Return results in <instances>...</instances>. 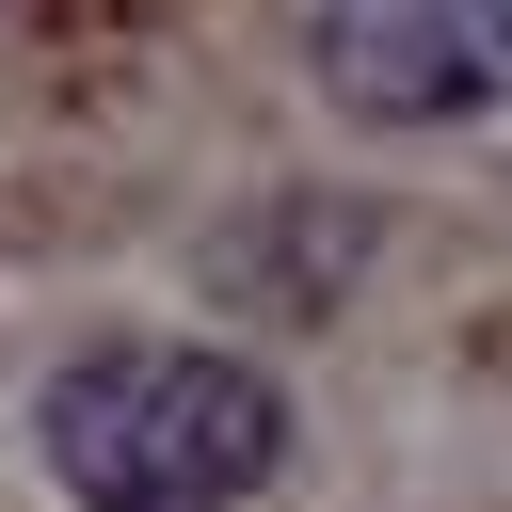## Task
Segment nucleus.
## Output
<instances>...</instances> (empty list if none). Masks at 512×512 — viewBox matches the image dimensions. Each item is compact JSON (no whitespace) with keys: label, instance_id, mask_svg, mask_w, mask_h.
<instances>
[{"label":"nucleus","instance_id":"obj_1","mask_svg":"<svg viewBox=\"0 0 512 512\" xmlns=\"http://www.w3.org/2000/svg\"><path fill=\"white\" fill-rule=\"evenodd\" d=\"M288 384L224 336H96L32 384V448L80 512H240L288 464Z\"/></svg>","mask_w":512,"mask_h":512},{"label":"nucleus","instance_id":"obj_2","mask_svg":"<svg viewBox=\"0 0 512 512\" xmlns=\"http://www.w3.org/2000/svg\"><path fill=\"white\" fill-rule=\"evenodd\" d=\"M320 96L352 128H464L512 96V0H320Z\"/></svg>","mask_w":512,"mask_h":512},{"label":"nucleus","instance_id":"obj_3","mask_svg":"<svg viewBox=\"0 0 512 512\" xmlns=\"http://www.w3.org/2000/svg\"><path fill=\"white\" fill-rule=\"evenodd\" d=\"M368 240H384V208H368V192L272 176L240 224H208V288H224L240 320H336V304H352V272H368Z\"/></svg>","mask_w":512,"mask_h":512}]
</instances>
